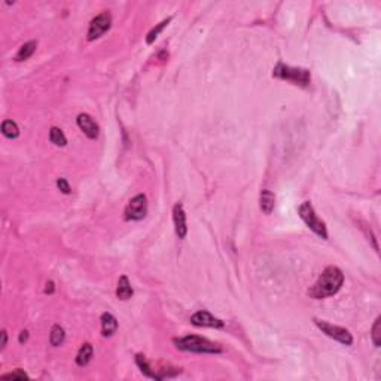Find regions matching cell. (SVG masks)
I'll return each instance as SVG.
<instances>
[{"label": "cell", "mask_w": 381, "mask_h": 381, "mask_svg": "<svg viewBox=\"0 0 381 381\" xmlns=\"http://www.w3.org/2000/svg\"><path fill=\"white\" fill-rule=\"evenodd\" d=\"M343 283H344L343 271L338 266H328L320 274V277L313 285V288L308 291V293H310V296H313L316 299L328 298V296L335 295L341 289Z\"/></svg>", "instance_id": "6da1fadb"}, {"label": "cell", "mask_w": 381, "mask_h": 381, "mask_svg": "<svg viewBox=\"0 0 381 381\" xmlns=\"http://www.w3.org/2000/svg\"><path fill=\"white\" fill-rule=\"evenodd\" d=\"M175 344L179 350L191 352V353H221L222 347L219 344H214L207 338L198 335H188L179 340H175Z\"/></svg>", "instance_id": "7a4b0ae2"}, {"label": "cell", "mask_w": 381, "mask_h": 381, "mask_svg": "<svg viewBox=\"0 0 381 381\" xmlns=\"http://www.w3.org/2000/svg\"><path fill=\"white\" fill-rule=\"evenodd\" d=\"M273 76L279 78V79H285L289 81L295 85H301V87H307L311 81V75L308 70L305 69H296V67H291L286 66L283 63H279L274 70H273Z\"/></svg>", "instance_id": "3957f363"}, {"label": "cell", "mask_w": 381, "mask_h": 381, "mask_svg": "<svg viewBox=\"0 0 381 381\" xmlns=\"http://www.w3.org/2000/svg\"><path fill=\"white\" fill-rule=\"evenodd\" d=\"M299 216L313 233H316L323 240H328V230H326V225L322 219L317 217V214H316L310 201H305L299 205Z\"/></svg>", "instance_id": "277c9868"}, {"label": "cell", "mask_w": 381, "mask_h": 381, "mask_svg": "<svg viewBox=\"0 0 381 381\" xmlns=\"http://www.w3.org/2000/svg\"><path fill=\"white\" fill-rule=\"evenodd\" d=\"M314 323H316L317 328L324 335H328L329 338H334V340H337L338 343H341L344 346H352L353 344V337H352V334L346 328H341V326H337V324H331L328 322L319 320V319H314Z\"/></svg>", "instance_id": "5b68a950"}, {"label": "cell", "mask_w": 381, "mask_h": 381, "mask_svg": "<svg viewBox=\"0 0 381 381\" xmlns=\"http://www.w3.org/2000/svg\"><path fill=\"white\" fill-rule=\"evenodd\" d=\"M147 214V198L145 194H137L133 197L125 207L127 221H142Z\"/></svg>", "instance_id": "8992f818"}, {"label": "cell", "mask_w": 381, "mask_h": 381, "mask_svg": "<svg viewBox=\"0 0 381 381\" xmlns=\"http://www.w3.org/2000/svg\"><path fill=\"white\" fill-rule=\"evenodd\" d=\"M112 24V17L107 11L101 12L100 15H97L95 18H92V21L89 23V29H88V34L87 39L88 40H95L98 39L101 34H104L109 29H111Z\"/></svg>", "instance_id": "52a82bcc"}, {"label": "cell", "mask_w": 381, "mask_h": 381, "mask_svg": "<svg viewBox=\"0 0 381 381\" xmlns=\"http://www.w3.org/2000/svg\"><path fill=\"white\" fill-rule=\"evenodd\" d=\"M191 323L195 326H203V328H224V322L221 319H216L208 311H197L191 317Z\"/></svg>", "instance_id": "ba28073f"}, {"label": "cell", "mask_w": 381, "mask_h": 381, "mask_svg": "<svg viewBox=\"0 0 381 381\" xmlns=\"http://www.w3.org/2000/svg\"><path fill=\"white\" fill-rule=\"evenodd\" d=\"M173 221H175V228L176 234L179 238H185L188 234V225H186V213L185 208L180 203H176L173 207Z\"/></svg>", "instance_id": "9c48e42d"}, {"label": "cell", "mask_w": 381, "mask_h": 381, "mask_svg": "<svg viewBox=\"0 0 381 381\" xmlns=\"http://www.w3.org/2000/svg\"><path fill=\"white\" fill-rule=\"evenodd\" d=\"M76 122H78V127L82 130V133L88 139H97L98 137V125L88 114H81L78 117Z\"/></svg>", "instance_id": "30bf717a"}, {"label": "cell", "mask_w": 381, "mask_h": 381, "mask_svg": "<svg viewBox=\"0 0 381 381\" xmlns=\"http://www.w3.org/2000/svg\"><path fill=\"white\" fill-rule=\"evenodd\" d=\"M101 322V334L103 337H112L118 329V320L111 313H103L100 317Z\"/></svg>", "instance_id": "8fae6325"}, {"label": "cell", "mask_w": 381, "mask_h": 381, "mask_svg": "<svg viewBox=\"0 0 381 381\" xmlns=\"http://www.w3.org/2000/svg\"><path fill=\"white\" fill-rule=\"evenodd\" d=\"M259 205H261V210L265 213V214H271L274 210V205H276V197L274 194L268 191V189H264L261 192V197H259Z\"/></svg>", "instance_id": "7c38bea8"}, {"label": "cell", "mask_w": 381, "mask_h": 381, "mask_svg": "<svg viewBox=\"0 0 381 381\" xmlns=\"http://www.w3.org/2000/svg\"><path fill=\"white\" fill-rule=\"evenodd\" d=\"M117 296L122 301L125 299H130L133 296V288H131V283L128 280L127 276H122L118 282V288H117Z\"/></svg>", "instance_id": "4fadbf2b"}, {"label": "cell", "mask_w": 381, "mask_h": 381, "mask_svg": "<svg viewBox=\"0 0 381 381\" xmlns=\"http://www.w3.org/2000/svg\"><path fill=\"white\" fill-rule=\"evenodd\" d=\"M36 48H37V42H36V40H31V42L24 43V45L18 49L17 56H15V60H17V61L29 60V59L33 56V52L36 51Z\"/></svg>", "instance_id": "5bb4252c"}, {"label": "cell", "mask_w": 381, "mask_h": 381, "mask_svg": "<svg viewBox=\"0 0 381 381\" xmlns=\"http://www.w3.org/2000/svg\"><path fill=\"white\" fill-rule=\"evenodd\" d=\"M92 353H94L92 346H91L89 343L84 344V346L79 349L78 354H76V363H78L79 366H87V365L89 363L91 357H92Z\"/></svg>", "instance_id": "9a60e30c"}, {"label": "cell", "mask_w": 381, "mask_h": 381, "mask_svg": "<svg viewBox=\"0 0 381 381\" xmlns=\"http://www.w3.org/2000/svg\"><path fill=\"white\" fill-rule=\"evenodd\" d=\"M64 338H66L64 329L61 328L60 324H54L52 329H51V335H49V343H51L54 347H57V346L63 344Z\"/></svg>", "instance_id": "2e32d148"}, {"label": "cell", "mask_w": 381, "mask_h": 381, "mask_svg": "<svg viewBox=\"0 0 381 381\" xmlns=\"http://www.w3.org/2000/svg\"><path fill=\"white\" fill-rule=\"evenodd\" d=\"M2 133L8 139H17L20 136V128H18L17 122L6 119V121L2 122Z\"/></svg>", "instance_id": "e0dca14e"}, {"label": "cell", "mask_w": 381, "mask_h": 381, "mask_svg": "<svg viewBox=\"0 0 381 381\" xmlns=\"http://www.w3.org/2000/svg\"><path fill=\"white\" fill-rule=\"evenodd\" d=\"M49 140L56 145V146H66L67 145V139L64 136V133L57 128V127H52L49 131Z\"/></svg>", "instance_id": "ac0fdd59"}, {"label": "cell", "mask_w": 381, "mask_h": 381, "mask_svg": "<svg viewBox=\"0 0 381 381\" xmlns=\"http://www.w3.org/2000/svg\"><path fill=\"white\" fill-rule=\"evenodd\" d=\"M170 21H172V17H170V18H167V20H164V21H161L159 24H156V26H155V27H153V29H152L149 33H147L146 43H147V45L153 43V40L158 37V34H159L162 30H164V27H166V26H169V23H170Z\"/></svg>", "instance_id": "d6986e66"}, {"label": "cell", "mask_w": 381, "mask_h": 381, "mask_svg": "<svg viewBox=\"0 0 381 381\" xmlns=\"http://www.w3.org/2000/svg\"><path fill=\"white\" fill-rule=\"evenodd\" d=\"M136 363H137V366L140 368V371H142L145 375L153 378V369H152L150 363L146 360V357H145L143 354H137V356H136Z\"/></svg>", "instance_id": "ffe728a7"}, {"label": "cell", "mask_w": 381, "mask_h": 381, "mask_svg": "<svg viewBox=\"0 0 381 381\" xmlns=\"http://www.w3.org/2000/svg\"><path fill=\"white\" fill-rule=\"evenodd\" d=\"M372 343L375 347H380L381 344V317H377L372 326Z\"/></svg>", "instance_id": "44dd1931"}, {"label": "cell", "mask_w": 381, "mask_h": 381, "mask_svg": "<svg viewBox=\"0 0 381 381\" xmlns=\"http://www.w3.org/2000/svg\"><path fill=\"white\" fill-rule=\"evenodd\" d=\"M3 380H29V375L23 371V369H17L11 374H5L2 375Z\"/></svg>", "instance_id": "7402d4cb"}, {"label": "cell", "mask_w": 381, "mask_h": 381, "mask_svg": "<svg viewBox=\"0 0 381 381\" xmlns=\"http://www.w3.org/2000/svg\"><path fill=\"white\" fill-rule=\"evenodd\" d=\"M57 186H59V189L63 194H70V185H69V182L66 179H59L57 180Z\"/></svg>", "instance_id": "603a6c76"}, {"label": "cell", "mask_w": 381, "mask_h": 381, "mask_svg": "<svg viewBox=\"0 0 381 381\" xmlns=\"http://www.w3.org/2000/svg\"><path fill=\"white\" fill-rule=\"evenodd\" d=\"M27 338H29V332H27V331H21V332H20V343H21V344L26 343Z\"/></svg>", "instance_id": "cb8c5ba5"}, {"label": "cell", "mask_w": 381, "mask_h": 381, "mask_svg": "<svg viewBox=\"0 0 381 381\" xmlns=\"http://www.w3.org/2000/svg\"><path fill=\"white\" fill-rule=\"evenodd\" d=\"M54 289H56V288H54V283H52V282H48V283H46V288H45V292H46V293H52Z\"/></svg>", "instance_id": "d4e9b609"}, {"label": "cell", "mask_w": 381, "mask_h": 381, "mask_svg": "<svg viewBox=\"0 0 381 381\" xmlns=\"http://www.w3.org/2000/svg\"><path fill=\"white\" fill-rule=\"evenodd\" d=\"M6 341H8V334L6 331H2V349L6 347Z\"/></svg>", "instance_id": "484cf974"}]
</instances>
